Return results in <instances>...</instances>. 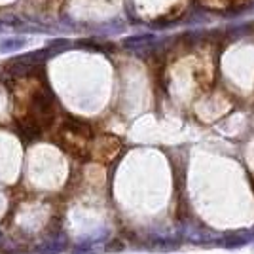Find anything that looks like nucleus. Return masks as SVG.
Segmentation results:
<instances>
[{
	"mask_svg": "<svg viewBox=\"0 0 254 254\" xmlns=\"http://www.w3.org/2000/svg\"><path fill=\"white\" fill-rule=\"evenodd\" d=\"M180 233H182L186 239L193 241V243H207V241H212V239L216 237V233L211 232L209 228H197V226H193V224H184Z\"/></svg>",
	"mask_w": 254,
	"mask_h": 254,
	"instance_id": "1",
	"label": "nucleus"
},
{
	"mask_svg": "<svg viewBox=\"0 0 254 254\" xmlns=\"http://www.w3.org/2000/svg\"><path fill=\"white\" fill-rule=\"evenodd\" d=\"M254 241V232L253 230H241V232L228 233L222 237V245L228 249H235V247H243V245Z\"/></svg>",
	"mask_w": 254,
	"mask_h": 254,
	"instance_id": "2",
	"label": "nucleus"
},
{
	"mask_svg": "<svg viewBox=\"0 0 254 254\" xmlns=\"http://www.w3.org/2000/svg\"><path fill=\"white\" fill-rule=\"evenodd\" d=\"M66 245H68V237H66L64 233H59V235L52 237V241H48L46 245H42V247L38 249V253L40 254H59L66 249Z\"/></svg>",
	"mask_w": 254,
	"mask_h": 254,
	"instance_id": "3",
	"label": "nucleus"
},
{
	"mask_svg": "<svg viewBox=\"0 0 254 254\" xmlns=\"http://www.w3.org/2000/svg\"><path fill=\"white\" fill-rule=\"evenodd\" d=\"M156 36L154 34H135V36H129L124 40V46L126 48H131V50H140V48H146L150 44H154Z\"/></svg>",
	"mask_w": 254,
	"mask_h": 254,
	"instance_id": "4",
	"label": "nucleus"
},
{
	"mask_svg": "<svg viewBox=\"0 0 254 254\" xmlns=\"http://www.w3.org/2000/svg\"><path fill=\"white\" fill-rule=\"evenodd\" d=\"M25 44H27L25 38H6V40H0V50L2 52H13V50H21Z\"/></svg>",
	"mask_w": 254,
	"mask_h": 254,
	"instance_id": "5",
	"label": "nucleus"
},
{
	"mask_svg": "<svg viewBox=\"0 0 254 254\" xmlns=\"http://www.w3.org/2000/svg\"><path fill=\"white\" fill-rule=\"evenodd\" d=\"M177 239H169V237H159L152 243V249H158V251H171V249H177L179 247Z\"/></svg>",
	"mask_w": 254,
	"mask_h": 254,
	"instance_id": "6",
	"label": "nucleus"
},
{
	"mask_svg": "<svg viewBox=\"0 0 254 254\" xmlns=\"http://www.w3.org/2000/svg\"><path fill=\"white\" fill-rule=\"evenodd\" d=\"M50 48H68V40L66 38H59V40H52Z\"/></svg>",
	"mask_w": 254,
	"mask_h": 254,
	"instance_id": "7",
	"label": "nucleus"
},
{
	"mask_svg": "<svg viewBox=\"0 0 254 254\" xmlns=\"http://www.w3.org/2000/svg\"><path fill=\"white\" fill-rule=\"evenodd\" d=\"M74 254H97V253H93V251H91V249H87V247H82V249L78 247V249L74 251Z\"/></svg>",
	"mask_w": 254,
	"mask_h": 254,
	"instance_id": "8",
	"label": "nucleus"
},
{
	"mask_svg": "<svg viewBox=\"0 0 254 254\" xmlns=\"http://www.w3.org/2000/svg\"><path fill=\"white\" fill-rule=\"evenodd\" d=\"M6 31H8V25L4 21H0V32H6Z\"/></svg>",
	"mask_w": 254,
	"mask_h": 254,
	"instance_id": "9",
	"label": "nucleus"
},
{
	"mask_svg": "<svg viewBox=\"0 0 254 254\" xmlns=\"http://www.w3.org/2000/svg\"><path fill=\"white\" fill-rule=\"evenodd\" d=\"M0 241H2V233H0Z\"/></svg>",
	"mask_w": 254,
	"mask_h": 254,
	"instance_id": "10",
	"label": "nucleus"
}]
</instances>
